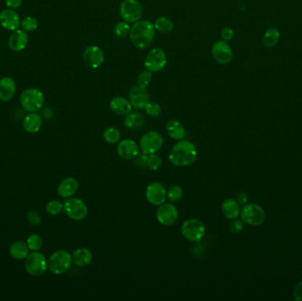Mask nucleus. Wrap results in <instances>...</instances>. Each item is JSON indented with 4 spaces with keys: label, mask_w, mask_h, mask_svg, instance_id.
<instances>
[{
    "label": "nucleus",
    "mask_w": 302,
    "mask_h": 301,
    "mask_svg": "<svg viewBox=\"0 0 302 301\" xmlns=\"http://www.w3.org/2000/svg\"><path fill=\"white\" fill-rule=\"evenodd\" d=\"M198 156L196 146L189 140H180L169 152V161L174 166L187 167L196 162Z\"/></svg>",
    "instance_id": "nucleus-1"
},
{
    "label": "nucleus",
    "mask_w": 302,
    "mask_h": 301,
    "mask_svg": "<svg viewBox=\"0 0 302 301\" xmlns=\"http://www.w3.org/2000/svg\"><path fill=\"white\" fill-rule=\"evenodd\" d=\"M156 36V29L149 21L135 22L130 29L129 37L132 43L138 49H146L153 43Z\"/></svg>",
    "instance_id": "nucleus-2"
},
{
    "label": "nucleus",
    "mask_w": 302,
    "mask_h": 301,
    "mask_svg": "<svg viewBox=\"0 0 302 301\" xmlns=\"http://www.w3.org/2000/svg\"><path fill=\"white\" fill-rule=\"evenodd\" d=\"M240 219L250 226H260L266 219V213L263 207L256 203H246L240 210Z\"/></svg>",
    "instance_id": "nucleus-3"
},
{
    "label": "nucleus",
    "mask_w": 302,
    "mask_h": 301,
    "mask_svg": "<svg viewBox=\"0 0 302 301\" xmlns=\"http://www.w3.org/2000/svg\"><path fill=\"white\" fill-rule=\"evenodd\" d=\"M73 264L71 254L66 250H57L48 260V268L55 275H62L68 271Z\"/></svg>",
    "instance_id": "nucleus-4"
},
{
    "label": "nucleus",
    "mask_w": 302,
    "mask_h": 301,
    "mask_svg": "<svg viewBox=\"0 0 302 301\" xmlns=\"http://www.w3.org/2000/svg\"><path fill=\"white\" fill-rule=\"evenodd\" d=\"M182 234L187 240L191 242H200L206 233V227L204 223L196 218H189L182 223Z\"/></svg>",
    "instance_id": "nucleus-5"
},
{
    "label": "nucleus",
    "mask_w": 302,
    "mask_h": 301,
    "mask_svg": "<svg viewBox=\"0 0 302 301\" xmlns=\"http://www.w3.org/2000/svg\"><path fill=\"white\" fill-rule=\"evenodd\" d=\"M20 101L24 110L29 112H36L43 107L44 96L39 89H25L20 96Z\"/></svg>",
    "instance_id": "nucleus-6"
},
{
    "label": "nucleus",
    "mask_w": 302,
    "mask_h": 301,
    "mask_svg": "<svg viewBox=\"0 0 302 301\" xmlns=\"http://www.w3.org/2000/svg\"><path fill=\"white\" fill-rule=\"evenodd\" d=\"M65 214L74 221H82L88 216V206L82 199L70 197L63 203Z\"/></svg>",
    "instance_id": "nucleus-7"
},
{
    "label": "nucleus",
    "mask_w": 302,
    "mask_h": 301,
    "mask_svg": "<svg viewBox=\"0 0 302 301\" xmlns=\"http://www.w3.org/2000/svg\"><path fill=\"white\" fill-rule=\"evenodd\" d=\"M48 261L43 254L33 251L25 259V269L30 276H40L46 272Z\"/></svg>",
    "instance_id": "nucleus-8"
},
{
    "label": "nucleus",
    "mask_w": 302,
    "mask_h": 301,
    "mask_svg": "<svg viewBox=\"0 0 302 301\" xmlns=\"http://www.w3.org/2000/svg\"><path fill=\"white\" fill-rule=\"evenodd\" d=\"M119 14L123 21L134 24L142 18L143 8L138 0H123L119 6Z\"/></svg>",
    "instance_id": "nucleus-9"
},
{
    "label": "nucleus",
    "mask_w": 302,
    "mask_h": 301,
    "mask_svg": "<svg viewBox=\"0 0 302 301\" xmlns=\"http://www.w3.org/2000/svg\"><path fill=\"white\" fill-rule=\"evenodd\" d=\"M164 144V137L157 131H149L140 139L139 146L143 154H154L160 150Z\"/></svg>",
    "instance_id": "nucleus-10"
},
{
    "label": "nucleus",
    "mask_w": 302,
    "mask_h": 301,
    "mask_svg": "<svg viewBox=\"0 0 302 301\" xmlns=\"http://www.w3.org/2000/svg\"><path fill=\"white\" fill-rule=\"evenodd\" d=\"M167 64L166 54L161 48H153L146 56L144 67L146 70L153 73L160 72Z\"/></svg>",
    "instance_id": "nucleus-11"
},
{
    "label": "nucleus",
    "mask_w": 302,
    "mask_h": 301,
    "mask_svg": "<svg viewBox=\"0 0 302 301\" xmlns=\"http://www.w3.org/2000/svg\"><path fill=\"white\" fill-rule=\"evenodd\" d=\"M158 223L164 226L173 225L178 218V210L172 202H164L158 206L156 212Z\"/></svg>",
    "instance_id": "nucleus-12"
},
{
    "label": "nucleus",
    "mask_w": 302,
    "mask_h": 301,
    "mask_svg": "<svg viewBox=\"0 0 302 301\" xmlns=\"http://www.w3.org/2000/svg\"><path fill=\"white\" fill-rule=\"evenodd\" d=\"M145 196L149 203L158 207L167 200V190L162 183L155 181L148 185L145 190Z\"/></svg>",
    "instance_id": "nucleus-13"
},
{
    "label": "nucleus",
    "mask_w": 302,
    "mask_h": 301,
    "mask_svg": "<svg viewBox=\"0 0 302 301\" xmlns=\"http://www.w3.org/2000/svg\"><path fill=\"white\" fill-rule=\"evenodd\" d=\"M211 55L218 64L227 65L233 57L232 50L229 43L223 40H218L211 47Z\"/></svg>",
    "instance_id": "nucleus-14"
},
{
    "label": "nucleus",
    "mask_w": 302,
    "mask_h": 301,
    "mask_svg": "<svg viewBox=\"0 0 302 301\" xmlns=\"http://www.w3.org/2000/svg\"><path fill=\"white\" fill-rule=\"evenodd\" d=\"M118 156L123 160H133L138 157L140 154V146L137 142L131 139H124L118 142L117 146Z\"/></svg>",
    "instance_id": "nucleus-15"
},
{
    "label": "nucleus",
    "mask_w": 302,
    "mask_h": 301,
    "mask_svg": "<svg viewBox=\"0 0 302 301\" xmlns=\"http://www.w3.org/2000/svg\"><path fill=\"white\" fill-rule=\"evenodd\" d=\"M83 61L89 68L96 69L103 65L104 54L99 47L90 45L83 51Z\"/></svg>",
    "instance_id": "nucleus-16"
},
{
    "label": "nucleus",
    "mask_w": 302,
    "mask_h": 301,
    "mask_svg": "<svg viewBox=\"0 0 302 301\" xmlns=\"http://www.w3.org/2000/svg\"><path fill=\"white\" fill-rule=\"evenodd\" d=\"M128 100L130 101L132 106L135 109L144 110L146 104L150 101V96L147 89L136 86L130 89L128 94Z\"/></svg>",
    "instance_id": "nucleus-17"
},
{
    "label": "nucleus",
    "mask_w": 302,
    "mask_h": 301,
    "mask_svg": "<svg viewBox=\"0 0 302 301\" xmlns=\"http://www.w3.org/2000/svg\"><path fill=\"white\" fill-rule=\"evenodd\" d=\"M0 24L4 29L15 31L21 26V19L14 9H6L0 13Z\"/></svg>",
    "instance_id": "nucleus-18"
},
{
    "label": "nucleus",
    "mask_w": 302,
    "mask_h": 301,
    "mask_svg": "<svg viewBox=\"0 0 302 301\" xmlns=\"http://www.w3.org/2000/svg\"><path fill=\"white\" fill-rule=\"evenodd\" d=\"M78 181L75 177H67L57 186V194L62 198L68 199L73 197L78 191Z\"/></svg>",
    "instance_id": "nucleus-19"
},
{
    "label": "nucleus",
    "mask_w": 302,
    "mask_h": 301,
    "mask_svg": "<svg viewBox=\"0 0 302 301\" xmlns=\"http://www.w3.org/2000/svg\"><path fill=\"white\" fill-rule=\"evenodd\" d=\"M29 37L24 30L16 29L13 31L9 38V47L14 51H21L25 49L28 45Z\"/></svg>",
    "instance_id": "nucleus-20"
},
{
    "label": "nucleus",
    "mask_w": 302,
    "mask_h": 301,
    "mask_svg": "<svg viewBox=\"0 0 302 301\" xmlns=\"http://www.w3.org/2000/svg\"><path fill=\"white\" fill-rule=\"evenodd\" d=\"M131 103L129 100L122 96H115L110 100V109L114 114L118 116H126L132 111Z\"/></svg>",
    "instance_id": "nucleus-21"
},
{
    "label": "nucleus",
    "mask_w": 302,
    "mask_h": 301,
    "mask_svg": "<svg viewBox=\"0 0 302 301\" xmlns=\"http://www.w3.org/2000/svg\"><path fill=\"white\" fill-rule=\"evenodd\" d=\"M16 92V83L11 77H4L0 80V100L8 102Z\"/></svg>",
    "instance_id": "nucleus-22"
},
{
    "label": "nucleus",
    "mask_w": 302,
    "mask_h": 301,
    "mask_svg": "<svg viewBox=\"0 0 302 301\" xmlns=\"http://www.w3.org/2000/svg\"><path fill=\"white\" fill-rule=\"evenodd\" d=\"M72 259L73 263H75L77 267L85 268L92 262L93 255L88 248H80L73 252Z\"/></svg>",
    "instance_id": "nucleus-23"
},
{
    "label": "nucleus",
    "mask_w": 302,
    "mask_h": 301,
    "mask_svg": "<svg viewBox=\"0 0 302 301\" xmlns=\"http://www.w3.org/2000/svg\"><path fill=\"white\" fill-rule=\"evenodd\" d=\"M42 117L36 112H29L22 122V126L26 132L29 134H36L42 128Z\"/></svg>",
    "instance_id": "nucleus-24"
},
{
    "label": "nucleus",
    "mask_w": 302,
    "mask_h": 301,
    "mask_svg": "<svg viewBox=\"0 0 302 301\" xmlns=\"http://www.w3.org/2000/svg\"><path fill=\"white\" fill-rule=\"evenodd\" d=\"M165 130L168 136L177 142L185 139L187 135L185 127L179 121L175 119L168 121L167 124L165 126Z\"/></svg>",
    "instance_id": "nucleus-25"
},
{
    "label": "nucleus",
    "mask_w": 302,
    "mask_h": 301,
    "mask_svg": "<svg viewBox=\"0 0 302 301\" xmlns=\"http://www.w3.org/2000/svg\"><path fill=\"white\" fill-rule=\"evenodd\" d=\"M240 205L234 199H226L222 204V213L228 220H234L240 215Z\"/></svg>",
    "instance_id": "nucleus-26"
},
{
    "label": "nucleus",
    "mask_w": 302,
    "mask_h": 301,
    "mask_svg": "<svg viewBox=\"0 0 302 301\" xmlns=\"http://www.w3.org/2000/svg\"><path fill=\"white\" fill-rule=\"evenodd\" d=\"M124 125L126 128L132 131L139 130L144 127L145 117L138 111H131L125 116Z\"/></svg>",
    "instance_id": "nucleus-27"
},
{
    "label": "nucleus",
    "mask_w": 302,
    "mask_h": 301,
    "mask_svg": "<svg viewBox=\"0 0 302 301\" xmlns=\"http://www.w3.org/2000/svg\"><path fill=\"white\" fill-rule=\"evenodd\" d=\"M29 248L26 242L16 241L9 248V254L15 260H24L29 255Z\"/></svg>",
    "instance_id": "nucleus-28"
},
{
    "label": "nucleus",
    "mask_w": 302,
    "mask_h": 301,
    "mask_svg": "<svg viewBox=\"0 0 302 301\" xmlns=\"http://www.w3.org/2000/svg\"><path fill=\"white\" fill-rule=\"evenodd\" d=\"M280 38V32L276 28L267 29L263 35V43L266 48H273L277 45Z\"/></svg>",
    "instance_id": "nucleus-29"
},
{
    "label": "nucleus",
    "mask_w": 302,
    "mask_h": 301,
    "mask_svg": "<svg viewBox=\"0 0 302 301\" xmlns=\"http://www.w3.org/2000/svg\"><path fill=\"white\" fill-rule=\"evenodd\" d=\"M142 158V163L147 168H149V170H159L162 166V159L160 156L157 155V153L149 154V155L143 154Z\"/></svg>",
    "instance_id": "nucleus-30"
},
{
    "label": "nucleus",
    "mask_w": 302,
    "mask_h": 301,
    "mask_svg": "<svg viewBox=\"0 0 302 301\" xmlns=\"http://www.w3.org/2000/svg\"><path fill=\"white\" fill-rule=\"evenodd\" d=\"M154 27L157 31L167 34V33L171 32L173 30L174 24H173V22H172L171 19L162 16V17H159L155 21Z\"/></svg>",
    "instance_id": "nucleus-31"
},
{
    "label": "nucleus",
    "mask_w": 302,
    "mask_h": 301,
    "mask_svg": "<svg viewBox=\"0 0 302 301\" xmlns=\"http://www.w3.org/2000/svg\"><path fill=\"white\" fill-rule=\"evenodd\" d=\"M103 137L107 143L116 144L121 141V133L115 128H108L103 131Z\"/></svg>",
    "instance_id": "nucleus-32"
},
{
    "label": "nucleus",
    "mask_w": 302,
    "mask_h": 301,
    "mask_svg": "<svg viewBox=\"0 0 302 301\" xmlns=\"http://www.w3.org/2000/svg\"><path fill=\"white\" fill-rule=\"evenodd\" d=\"M184 195V191L180 186L174 185L171 186V188H168L167 200L170 202H177L182 200Z\"/></svg>",
    "instance_id": "nucleus-33"
},
{
    "label": "nucleus",
    "mask_w": 302,
    "mask_h": 301,
    "mask_svg": "<svg viewBox=\"0 0 302 301\" xmlns=\"http://www.w3.org/2000/svg\"><path fill=\"white\" fill-rule=\"evenodd\" d=\"M26 243L30 251H39L43 247V238L38 234H31L27 238Z\"/></svg>",
    "instance_id": "nucleus-34"
},
{
    "label": "nucleus",
    "mask_w": 302,
    "mask_h": 301,
    "mask_svg": "<svg viewBox=\"0 0 302 301\" xmlns=\"http://www.w3.org/2000/svg\"><path fill=\"white\" fill-rule=\"evenodd\" d=\"M130 29L131 27L128 22L125 21L117 22V24L114 26V34L119 38H124L126 36H129Z\"/></svg>",
    "instance_id": "nucleus-35"
},
{
    "label": "nucleus",
    "mask_w": 302,
    "mask_h": 301,
    "mask_svg": "<svg viewBox=\"0 0 302 301\" xmlns=\"http://www.w3.org/2000/svg\"><path fill=\"white\" fill-rule=\"evenodd\" d=\"M144 110L146 114L151 117H158L162 112L160 105L156 102H151V101H149V103L146 104Z\"/></svg>",
    "instance_id": "nucleus-36"
},
{
    "label": "nucleus",
    "mask_w": 302,
    "mask_h": 301,
    "mask_svg": "<svg viewBox=\"0 0 302 301\" xmlns=\"http://www.w3.org/2000/svg\"><path fill=\"white\" fill-rule=\"evenodd\" d=\"M45 209L47 213H49L51 216H57L63 210V203H61L57 200H51L47 202Z\"/></svg>",
    "instance_id": "nucleus-37"
},
{
    "label": "nucleus",
    "mask_w": 302,
    "mask_h": 301,
    "mask_svg": "<svg viewBox=\"0 0 302 301\" xmlns=\"http://www.w3.org/2000/svg\"><path fill=\"white\" fill-rule=\"evenodd\" d=\"M152 80V73L151 72L145 70V71H142L137 77V86L143 88V89H147L148 86L150 84Z\"/></svg>",
    "instance_id": "nucleus-38"
},
{
    "label": "nucleus",
    "mask_w": 302,
    "mask_h": 301,
    "mask_svg": "<svg viewBox=\"0 0 302 301\" xmlns=\"http://www.w3.org/2000/svg\"><path fill=\"white\" fill-rule=\"evenodd\" d=\"M21 26H22L23 30L29 31V32H32V31H35L37 29L38 22L36 21V19L29 16V17H26V18L22 20V22H21Z\"/></svg>",
    "instance_id": "nucleus-39"
},
{
    "label": "nucleus",
    "mask_w": 302,
    "mask_h": 301,
    "mask_svg": "<svg viewBox=\"0 0 302 301\" xmlns=\"http://www.w3.org/2000/svg\"><path fill=\"white\" fill-rule=\"evenodd\" d=\"M27 218H28V221H29V223H30L31 225H35V226L39 225L41 222H42V218H41V216H40L39 213L34 211V210H31V211H29V212L28 213Z\"/></svg>",
    "instance_id": "nucleus-40"
},
{
    "label": "nucleus",
    "mask_w": 302,
    "mask_h": 301,
    "mask_svg": "<svg viewBox=\"0 0 302 301\" xmlns=\"http://www.w3.org/2000/svg\"><path fill=\"white\" fill-rule=\"evenodd\" d=\"M231 224H230V230L233 233H239L241 232L242 230L244 229V222L241 219L236 218L234 220H231Z\"/></svg>",
    "instance_id": "nucleus-41"
},
{
    "label": "nucleus",
    "mask_w": 302,
    "mask_h": 301,
    "mask_svg": "<svg viewBox=\"0 0 302 301\" xmlns=\"http://www.w3.org/2000/svg\"><path fill=\"white\" fill-rule=\"evenodd\" d=\"M233 36H234V32H233V30L231 28H224L223 30H222V32H221V38L223 41H225V42H228V41H231L232 38H233Z\"/></svg>",
    "instance_id": "nucleus-42"
},
{
    "label": "nucleus",
    "mask_w": 302,
    "mask_h": 301,
    "mask_svg": "<svg viewBox=\"0 0 302 301\" xmlns=\"http://www.w3.org/2000/svg\"><path fill=\"white\" fill-rule=\"evenodd\" d=\"M293 297L295 300L302 301V281L297 283L293 290Z\"/></svg>",
    "instance_id": "nucleus-43"
},
{
    "label": "nucleus",
    "mask_w": 302,
    "mask_h": 301,
    "mask_svg": "<svg viewBox=\"0 0 302 301\" xmlns=\"http://www.w3.org/2000/svg\"><path fill=\"white\" fill-rule=\"evenodd\" d=\"M6 5L10 9H17L22 5V0H6Z\"/></svg>",
    "instance_id": "nucleus-44"
},
{
    "label": "nucleus",
    "mask_w": 302,
    "mask_h": 301,
    "mask_svg": "<svg viewBox=\"0 0 302 301\" xmlns=\"http://www.w3.org/2000/svg\"><path fill=\"white\" fill-rule=\"evenodd\" d=\"M248 200H249L248 195L246 193H240V194H238L236 201L238 202L239 205H245L246 203L248 202Z\"/></svg>",
    "instance_id": "nucleus-45"
},
{
    "label": "nucleus",
    "mask_w": 302,
    "mask_h": 301,
    "mask_svg": "<svg viewBox=\"0 0 302 301\" xmlns=\"http://www.w3.org/2000/svg\"><path fill=\"white\" fill-rule=\"evenodd\" d=\"M237 1H242V0H237Z\"/></svg>",
    "instance_id": "nucleus-46"
}]
</instances>
